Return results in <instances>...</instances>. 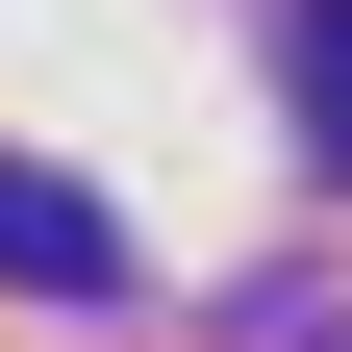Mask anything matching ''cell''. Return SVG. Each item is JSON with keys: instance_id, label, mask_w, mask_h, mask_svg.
Listing matches in <instances>:
<instances>
[{"instance_id": "1", "label": "cell", "mask_w": 352, "mask_h": 352, "mask_svg": "<svg viewBox=\"0 0 352 352\" xmlns=\"http://www.w3.org/2000/svg\"><path fill=\"white\" fill-rule=\"evenodd\" d=\"M0 277H51V302H101V277H126V227L76 201V176H25V151H0Z\"/></svg>"}, {"instance_id": "2", "label": "cell", "mask_w": 352, "mask_h": 352, "mask_svg": "<svg viewBox=\"0 0 352 352\" xmlns=\"http://www.w3.org/2000/svg\"><path fill=\"white\" fill-rule=\"evenodd\" d=\"M277 101H302V151L352 176V0H302V25H277Z\"/></svg>"}]
</instances>
